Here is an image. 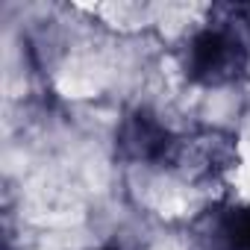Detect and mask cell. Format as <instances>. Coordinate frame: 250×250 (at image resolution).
<instances>
[{
    "instance_id": "obj_1",
    "label": "cell",
    "mask_w": 250,
    "mask_h": 250,
    "mask_svg": "<svg viewBox=\"0 0 250 250\" xmlns=\"http://www.w3.org/2000/svg\"><path fill=\"white\" fill-rule=\"evenodd\" d=\"M121 194L159 227H194L212 212L224 188L183 174L168 159H124Z\"/></svg>"
},
{
    "instance_id": "obj_3",
    "label": "cell",
    "mask_w": 250,
    "mask_h": 250,
    "mask_svg": "<svg viewBox=\"0 0 250 250\" xmlns=\"http://www.w3.org/2000/svg\"><path fill=\"white\" fill-rule=\"evenodd\" d=\"M212 21V6L206 3H153V39L177 50L194 42Z\"/></svg>"
},
{
    "instance_id": "obj_7",
    "label": "cell",
    "mask_w": 250,
    "mask_h": 250,
    "mask_svg": "<svg viewBox=\"0 0 250 250\" xmlns=\"http://www.w3.org/2000/svg\"><path fill=\"white\" fill-rule=\"evenodd\" d=\"M244 80H247V85H250V59H247V68H244Z\"/></svg>"
},
{
    "instance_id": "obj_5",
    "label": "cell",
    "mask_w": 250,
    "mask_h": 250,
    "mask_svg": "<svg viewBox=\"0 0 250 250\" xmlns=\"http://www.w3.org/2000/svg\"><path fill=\"white\" fill-rule=\"evenodd\" d=\"M191 229L194 227H159V224H153L150 232L133 250H203L200 238Z\"/></svg>"
},
{
    "instance_id": "obj_6",
    "label": "cell",
    "mask_w": 250,
    "mask_h": 250,
    "mask_svg": "<svg viewBox=\"0 0 250 250\" xmlns=\"http://www.w3.org/2000/svg\"><path fill=\"white\" fill-rule=\"evenodd\" d=\"M224 191L235 203L250 206V139H235V159L224 177Z\"/></svg>"
},
{
    "instance_id": "obj_2",
    "label": "cell",
    "mask_w": 250,
    "mask_h": 250,
    "mask_svg": "<svg viewBox=\"0 0 250 250\" xmlns=\"http://www.w3.org/2000/svg\"><path fill=\"white\" fill-rule=\"evenodd\" d=\"M186 106L194 133H215L235 139L250 112V85L241 77L191 80L186 88Z\"/></svg>"
},
{
    "instance_id": "obj_4",
    "label": "cell",
    "mask_w": 250,
    "mask_h": 250,
    "mask_svg": "<svg viewBox=\"0 0 250 250\" xmlns=\"http://www.w3.org/2000/svg\"><path fill=\"white\" fill-rule=\"evenodd\" d=\"M106 33L115 36H153V3L147 0H106V3H80Z\"/></svg>"
}]
</instances>
